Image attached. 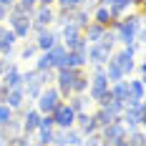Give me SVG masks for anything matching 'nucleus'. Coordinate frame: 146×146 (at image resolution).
Returning <instances> with one entry per match:
<instances>
[{
    "mask_svg": "<svg viewBox=\"0 0 146 146\" xmlns=\"http://www.w3.org/2000/svg\"><path fill=\"white\" fill-rule=\"evenodd\" d=\"M35 5H56V0H38Z\"/></svg>",
    "mask_w": 146,
    "mask_h": 146,
    "instance_id": "29",
    "label": "nucleus"
},
{
    "mask_svg": "<svg viewBox=\"0 0 146 146\" xmlns=\"http://www.w3.org/2000/svg\"><path fill=\"white\" fill-rule=\"evenodd\" d=\"M50 118H53V126L56 129H73V121H76V113L68 108V103L60 101L53 111H50Z\"/></svg>",
    "mask_w": 146,
    "mask_h": 146,
    "instance_id": "4",
    "label": "nucleus"
},
{
    "mask_svg": "<svg viewBox=\"0 0 146 146\" xmlns=\"http://www.w3.org/2000/svg\"><path fill=\"white\" fill-rule=\"evenodd\" d=\"M0 88H3V83H0Z\"/></svg>",
    "mask_w": 146,
    "mask_h": 146,
    "instance_id": "33",
    "label": "nucleus"
},
{
    "mask_svg": "<svg viewBox=\"0 0 146 146\" xmlns=\"http://www.w3.org/2000/svg\"><path fill=\"white\" fill-rule=\"evenodd\" d=\"M98 136H101V146H111L113 141H118V139H126L129 136V129L121 123V118L118 121H111L108 126H103V129H98Z\"/></svg>",
    "mask_w": 146,
    "mask_h": 146,
    "instance_id": "2",
    "label": "nucleus"
},
{
    "mask_svg": "<svg viewBox=\"0 0 146 146\" xmlns=\"http://www.w3.org/2000/svg\"><path fill=\"white\" fill-rule=\"evenodd\" d=\"M5 68H8V60H3V58H0V76L5 73Z\"/></svg>",
    "mask_w": 146,
    "mask_h": 146,
    "instance_id": "30",
    "label": "nucleus"
},
{
    "mask_svg": "<svg viewBox=\"0 0 146 146\" xmlns=\"http://www.w3.org/2000/svg\"><path fill=\"white\" fill-rule=\"evenodd\" d=\"M129 146H144V129L139 126V129H131L129 131Z\"/></svg>",
    "mask_w": 146,
    "mask_h": 146,
    "instance_id": "23",
    "label": "nucleus"
},
{
    "mask_svg": "<svg viewBox=\"0 0 146 146\" xmlns=\"http://www.w3.org/2000/svg\"><path fill=\"white\" fill-rule=\"evenodd\" d=\"M58 40L66 45V50H71L73 45L81 40V28H78L76 23H66V25H60V30H58Z\"/></svg>",
    "mask_w": 146,
    "mask_h": 146,
    "instance_id": "7",
    "label": "nucleus"
},
{
    "mask_svg": "<svg viewBox=\"0 0 146 146\" xmlns=\"http://www.w3.org/2000/svg\"><path fill=\"white\" fill-rule=\"evenodd\" d=\"M40 116H43V113H40L35 106L23 111V118H20V123H23V133H25V136H30V133L38 129V121H40Z\"/></svg>",
    "mask_w": 146,
    "mask_h": 146,
    "instance_id": "10",
    "label": "nucleus"
},
{
    "mask_svg": "<svg viewBox=\"0 0 146 146\" xmlns=\"http://www.w3.org/2000/svg\"><path fill=\"white\" fill-rule=\"evenodd\" d=\"M35 71H56V60L53 56L43 50V53H38V60H35Z\"/></svg>",
    "mask_w": 146,
    "mask_h": 146,
    "instance_id": "19",
    "label": "nucleus"
},
{
    "mask_svg": "<svg viewBox=\"0 0 146 146\" xmlns=\"http://www.w3.org/2000/svg\"><path fill=\"white\" fill-rule=\"evenodd\" d=\"M71 23H76L78 28L83 30L91 23V8H86V5H78V8H73L71 10Z\"/></svg>",
    "mask_w": 146,
    "mask_h": 146,
    "instance_id": "15",
    "label": "nucleus"
},
{
    "mask_svg": "<svg viewBox=\"0 0 146 146\" xmlns=\"http://www.w3.org/2000/svg\"><path fill=\"white\" fill-rule=\"evenodd\" d=\"M121 123L131 131L144 126V103H136V106H123V113H121Z\"/></svg>",
    "mask_w": 146,
    "mask_h": 146,
    "instance_id": "5",
    "label": "nucleus"
},
{
    "mask_svg": "<svg viewBox=\"0 0 146 146\" xmlns=\"http://www.w3.org/2000/svg\"><path fill=\"white\" fill-rule=\"evenodd\" d=\"M0 5H3V8H8V10H10V8H13V5H15V0H0Z\"/></svg>",
    "mask_w": 146,
    "mask_h": 146,
    "instance_id": "27",
    "label": "nucleus"
},
{
    "mask_svg": "<svg viewBox=\"0 0 146 146\" xmlns=\"http://www.w3.org/2000/svg\"><path fill=\"white\" fill-rule=\"evenodd\" d=\"M60 101H63V98H60L58 88L50 83V86H45L43 91L38 93V98H35V108H38L40 113H50V111H53V108H56Z\"/></svg>",
    "mask_w": 146,
    "mask_h": 146,
    "instance_id": "1",
    "label": "nucleus"
},
{
    "mask_svg": "<svg viewBox=\"0 0 146 146\" xmlns=\"http://www.w3.org/2000/svg\"><path fill=\"white\" fill-rule=\"evenodd\" d=\"M86 91H88V76L81 68V73L76 76V81H73V86H71V93H86Z\"/></svg>",
    "mask_w": 146,
    "mask_h": 146,
    "instance_id": "20",
    "label": "nucleus"
},
{
    "mask_svg": "<svg viewBox=\"0 0 146 146\" xmlns=\"http://www.w3.org/2000/svg\"><path fill=\"white\" fill-rule=\"evenodd\" d=\"M108 93H111V98L118 103H123L126 98H129V81L123 78V81H116V83H111L108 86Z\"/></svg>",
    "mask_w": 146,
    "mask_h": 146,
    "instance_id": "16",
    "label": "nucleus"
},
{
    "mask_svg": "<svg viewBox=\"0 0 146 146\" xmlns=\"http://www.w3.org/2000/svg\"><path fill=\"white\" fill-rule=\"evenodd\" d=\"M113 56V48H108V45L103 43H91L86 50V58L91 66H106V60Z\"/></svg>",
    "mask_w": 146,
    "mask_h": 146,
    "instance_id": "6",
    "label": "nucleus"
},
{
    "mask_svg": "<svg viewBox=\"0 0 146 146\" xmlns=\"http://www.w3.org/2000/svg\"><path fill=\"white\" fill-rule=\"evenodd\" d=\"M3 103H5L8 108H13V111H20V108L25 106V93H23V88H8Z\"/></svg>",
    "mask_w": 146,
    "mask_h": 146,
    "instance_id": "13",
    "label": "nucleus"
},
{
    "mask_svg": "<svg viewBox=\"0 0 146 146\" xmlns=\"http://www.w3.org/2000/svg\"><path fill=\"white\" fill-rule=\"evenodd\" d=\"M111 146H129V139H118V141H113Z\"/></svg>",
    "mask_w": 146,
    "mask_h": 146,
    "instance_id": "28",
    "label": "nucleus"
},
{
    "mask_svg": "<svg viewBox=\"0 0 146 146\" xmlns=\"http://www.w3.org/2000/svg\"><path fill=\"white\" fill-rule=\"evenodd\" d=\"M73 126H76L78 131L83 133V136L98 133V123H96L93 113H88V111H81V113H76V121H73Z\"/></svg>",
    "mask_w": 146,
    "mask_h": 146,
    "instance_id": "9",
    "label": "nucleus"
},
{
    "mask_svg": "<svg viewBox=\"0 0 146 146\" xmlns=\"http://www.w3.org/2000/svg\"><path fill=\"white\" fill-rule=\"evenodd\" d=\"M101 5H106V8L111 10L113 20L123 18V15H126L129 10H131V0H101Z\"/></svg>",
    "mask_w": 146,
    "mask_h": 146,
    "instance_id": "12",
    "label": "nucleus"
},
{
    "mask_svg": "<svg viewBox=\"0 0 146 146\" xmlns=\"http://www.w3.org/2000/svg\"><path fill=\"white\" fill-rule=\"evenodd\" d=\"M86 101H88L86 93H71L66 103H68V108H71L73 113H81V111H86Z\"/></svg>",
    "mask_w": 146,
    "mask_h": 146,
    "instance_id": "18",
    "label": "nucleus"
},
{
    "mask_svg": "<svg viewBox=\"0 0 146 146\" xmlns=\"http://www.w3.org/2000/svg\"><path fill=\"white\" fill-rule=\"evenodd\" d=\"M30 3H38V0H30Z\"/></svg>",
    "mask_w": 146,
    "mask_h": 146,
    "instance_id": "32",
    "label": "nucleus"
},
{
    "mask_svg": "<svg viewBox=\"0 0 146 146\" xmlns=\"http://www.w3.org/2000/svg\"><path fill=\"white\" fill-rule=\"evenodd\" d=\"M5 20H8V28L18 35V40L30 35V18L28 15H20V13H15V10H8V18H5Z\"/></svg>",
    "mask_w": 146,
    "mask_h": 146,
    "instance_id": "3",
    "label": "nucleus"
},
{
    "mask_svg": "<svg viewBox=\"0 0 146 146\" xmlns=\"http://www.w3.org/2000/svg\"><path fill=\"white\" fill-rule=\"evenodd\" d=\"M0 146H5V139H3V133H0Z\"/></svg>",
    "mask_w": 146,
    "mask_h": 146,
    "instance_id": "31",
    "label": "nucleus"
},
{
    "mask_svg": "<svg viewBox=\"0 0 146 146\" xmlns=\"http://www.w3.org/2000/svg\"><path fill=\"white\" fill-rule=\"evenodd\" d=\"M35 53H40V50L35 48V43H25L20 50H18V58L20 60H30V58H35Z\"/></svg>",
    "mask_w": 146,
    "mask_h": 146,
    "instance_id": "22",
    "label": "nucleus"
},
{
    "mask_svg": "<svg viewBox=\"0 0 146 146\" xmlns=\"http://www.w3.org/2000/svg\"><path fill=\"white\" fill-rule=\"evenodd\" d=\"M0 83L5 88H23V71L18 68V63H8L5 73L0 76Z\"/></svg>",
    "mask_w": 146,
    "mask_h": 146,
    "instance_id": "8",
    "label": "nucleus"
},
{
    "mask_svg": "<svg viewBox=\"0 0 146 146\" xmlns=\"http://www.w3.org/2000/svg\"><path fill=\"white\" fill-rule=\"evenodd\" d=\"M13 116H15V111H13V108H8L5 103H0V126H3V123H8V121H10Z\"/></svg>",
    "mask_w": 146,
    "mask_h": 146,
    "instance_id": "25",
    "label": "nucleus"
},
{
    "mask_svg": "<svg viewBox=\"0 0 146 146\" xmlns=\"http://www.w3.org/2000/svg\"><path fill=\"white\" fill-rule=\"evenodd\" d=\"M81 141H83V133L78 131L76 126L73 129H66V146H78Z\"/></svg>",
    "mask_w": 146,
    "mask_h": 146,
    "instance_id": "21",
    "label": "nucleus"
},
{
    "mask_svg": "<svg viewBox=\"0 0 146 146\" xmlns=\"http://www.w3.org/2000/svg\"><path fill=\"white\" fill-rule=\"evenodd\" d=\"M91 20H93V23H98V25H103V28H108V25L113 23V15H111V10H108L106 5L98 3V5L91 10Z\"/></svg>",
    "mask_w": 146,
    "mask_h": 146,
    "instance_id": "14",
    "label": "nucleus"
},
{
    "mask_svg": "<svg viewBox=\"0 0 146 146\" xmlns=\"http://www.w3.org/2000/svg\"><path fill=\"white\" fill-rule=\"evenodd\" d=\"M35 43V48L43 53V50H50L53 45L58 43V33L56 30H48V28H43V30H38V38L33 40Z\"/></svg>",
    "mask_w": 146,
    "mask_h": 146,
    "instance_id": "11",
    "label": "nucleus"
},
{
    "mask_svg": "<svg viewBox=\"0 0 146 146\" xmlns=\"http://www.w3.org/2000/svg\"><path fill=\"white\" fill-rule=\"evenodd\" d=\"M8 146H33V144H30V136L18 133V136H13V139H8Z\"/></svg>",
    "mask_w": 146,
    "mask_h": 146,
    "instance_id": "24",
    "label": "nucleus"
},
{
    "mask_svg": "<svg viewBox=\"0 0 146 146\" xmlns=\"http://www.w3.org/2000/svg\"><path fill=\"white\" fill-rule=\"evenodd\" d=\"M56 5H58V10H73L81 5V0H56Z\"/></svg>",
    "mask_w": 146,
    "mask_h": 146,
    "instance_id": "26",
    "label": "nucleus"
},
{
    "mask_svg": "<svg viewBox=\"0 0 146 146\" xmlns=\"http://www.w3.org/2000/svg\"><path fill=\"white\" fill-rule=\"evenodd\" d=\"M103 71H106V78H108V83H116V81H123V78H126V76L121 73V68L116 66V60H113V58H108V60H106Z\"/></svg>",
    "mask_w": 146,
    "mask_h": 146,
    "instance_id": "17",
    "label": "nucleus"
}]
</instances>
